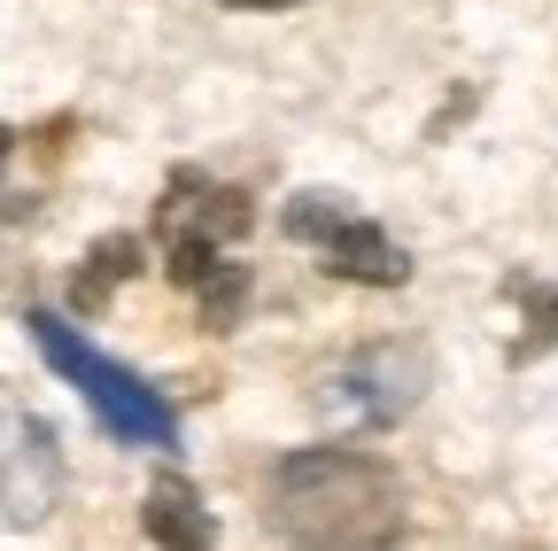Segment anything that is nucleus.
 I'll use <instances>...</instances> for the list:
<instances>
[{
  "label": "nucleus",
  "instance_id": "nucleus-1",
  "mask_svg": "<svg viewBox=\"0 0 558 551\" xmlns=\"http://www.w3.org/2000/svg\"><path fill=\"white\" fill-rule=\"evenodd\" d=\"M271 528L295 551H396L403 490L365 451H295L271 474Z\"/></svg>",
  "mask_w": 558,
  "mask_h": 551
},
{
  "label": "nucleus",
  "instance_id": "nucleus-2",
  "mask_svg": "<svg viewBox=\"0 0 558 551\" xmlns=\"http://www.w3.org/2000/svg\"><path fill=\"white\" fill-rule=\"evenodd\" d=\"M32 326V342H39V358L78 388L94 411H101V428L117 435V443H140V451H171L179 443V420H171V404L140 381V373H124L117 358H101L94 342L70 326V319H54V311H32L24 319Z\"/></svg>",
  "mask_w": 558,
  "mask_h": 551
},
{
  "label": "nucleus",
  "instance_id": "nucleus-3",
  "mask_svg": "<svg viewBox=\"0 0 558 551\" xmlns=\"http://www.w3.org/2000/svg\"><path fill=\"white\" fill-rule=\"evenodd\" d=\"M427 381H435V366H427V350H418V342H373V350L341 358V366L318 381L311 404L326 411L333 428L380 435V428H396V420H411V411H418Z\"/></svg>",
  "mask_w": 558,
  "mask_h": 551
},
{
  "label": "nucleus",
  "instance_id": "nucleus-4",
  "mask_svg": "<svg viewBox=\"0 0 558 551\" xmlns=\"http://www.w3.org/2000/svg\"><path fill=\"white\" fill-rule=\"evenodd\" d=\"M256 226V202L241 187H209L202 171H171V194L156 211V241H163V272L179 288H202L218 272L226 241H241Z\"/></svg>",
  "mask_w": 558,
  "mask_h": 551
},
{
  "label": "nucleus",
  "instance_id": "nucleus-5",
  "mask_svg": "<svg viewBox=\"0 0 558 551\" xmlns=\"http://www.w3.org/2000/svg\"><path fill=\"white\" fill-rule=\"evenodd\" d=\"M62 498V451L54 428L0 381V528H39Z\"/></svg>",
  "mask_w": 558,
  "mask_h": 551
},
{
  "label": "nucleus",
  "instance_id": "nucleus-6",
  "mask_svg": "<svg viewBox=\"0 0 558 551\" xmlns=\"http://www.w3.org/2000/svg\"><path fill=\"white\" fill-rule=\"evenodd\" d=\"M318 256H326L333 280H357V288H403V280H411L403 241H396V233H380V226H373V218H357V211H349V218L318 241Z\"/></svg>",
  "mask_w": 558,
  "mask_h": 551
},
{
  "label": "nucleus",
  "instance_id": "nucleus-7",
  "mask_svg": "<svg viewBox=\"0 0 558 551\" xmlns=\"http://www.w3.org/2000/svg\"><path fill=\"white\" fill-rule=\"evenodd\" d=\"M140 528H148L156 551H209V543H218V513L202 505V490H194L186 474L148 481V498H140Z\"/></svg>",
  "mask_w": 558,
  "mask_h": 551
},
{
  "label": "nucleus",
  "instance_id": "nucleus-8",
  "mask_svg": "<svg viewBox=\"0 0 558 551\" xmlns=\"http://www.w3.org/2000/svg\"><path fill=\"white\" fill-rule=\"evenodd\" d=\"M140 256H148V241L140 233H109V241H94L86 249V264H78V280H70V311H109V296L140 272Z\"/></svg>",
  "mask_w": 558,
  "mask_h": 551
},
{
  "label": "nucleus",
  "instance_id": "nucleus-9",
  "mask_svg": "<svg viewBox=\"0 0 558 551\" xmlns=\"http://www.w3.org/2000/svg\"><path fill=\"white\" fill-rule=\"evenodd\" d=\"M248 288H256L248 264H218V272L194 288V296H202V326H209V334H233V326L248 319Z\"/></svg>",
  "mask_w": 558,
  "mask_h": 551
},
{
  "label": "nucleus",
  "instance_id": "nucleus-10",
  "mask_svg": "<svg viewBox=\"0 0 558 551\" xmlns=\"http://www.w3.org/2000/svg\"><path fill=\"white\" fill-rule=\"evenodd\" d=\"M512 296H527L535 311H527V334L512 342V366H535L543 350H558V280L543 288V280H512Z\"/></svg>",
  "mask_w": 558,
  "mask_h": 551
},
{
  "label": "nucleus",
  "instance_id": "nucleus-11",
  "mask_svg": "<svg viewBox=\"0 0 558 551\" xmlns=\"http://www.w3.org/2000/svg\"><path fill=\"white\" fill-rule=\"evenodd\" d=\"M341 218H349V202H341V194H326V187H311V194H295V202H288V218H279V226H288L295 241H326Z\"/></svg>",
  "mask_w": 558,
  "mask_h": 551
},
{
  "label": "nucleus",
  "instance_id": "nucleus-12",
  "mask_svg": "<svg viewBox=\"0 0 558 551\" xmlns=\"http://www.w3.org/2000/svg\"><path fill=\"white\" fill-rule=\"evenodd\" d=\"M226 9H288V0H226Z\"/></svg>",
  "mask_w": 558,
  "mask_h": 551
},
{
  "label": "nucleus",
  "instance_id": "nucleus-13",
  "mask_svg": "<svg viewBox=\"0 0 558 551\" xmlns=\"http://www.w3.org/2000/svg\"><path fill=\"white\" fill-rule=\"evenodd\" d=\"M9 148H16V132H9V124H0V164H9Z\"/></svg>",
  "mask_w": 558,
  "mask_h": 551
}]
</instances>
